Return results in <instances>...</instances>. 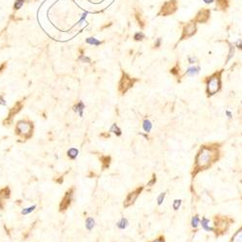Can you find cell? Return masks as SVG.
I'll list each match as a JSON object with an SVG mask.
<instances>
[{"label": "cell", "instance_id": "30bf717a", "mask_svg": "<svg viewBox=\"0 0 242 242\" xmlns=\"http://www.w3.org/2000/svg\"><path fill=\"white\" fill-rule=\"evenodd\" d=\"M98 158L101 162V168L102 171H106L109 170L110 165H111V161H113V158H111L110 155H104V154H98Z\"/></svg>", "mask_w": 242, "mask_h": 242}, {"label": "cell", "instance_id": "603a6c76", "mask_svg": "<svg viewBox=\"0 0 242 242\" xmlns=\"http://www.w3.org/2000/svg\"><path fill=\"white\" fill-rule=\"evenodd\" d=\"M166 197H167V192H162L161 194H159V196L157 197V200H156V202H157V205L158 206H161L163 204V202H165V199Z\"/></svg>", "mask_w": 242, "mask_h": 242}, {"label": "cell", "instance_id": "4fadbf2b", "mask_svg": "<svg viewBox=\"0 0 242 242\" xmlns=\"http://www.w3.org/2000/svg\"><path fill=\"white\" fill-rule=\"evenodd\" d=\"M200 223V217L199 214H195L192 216L191 219V228H192L193 231H197L199 230V226Z\"/></svg>", "mask_w": 242, "mask_h": 242}, {"label": "cell", "instance_id": "5bb4252c", "mask_svg": "<svg viewBox=\"0 0 242 242\" xmlns=\"http://www.w3.org/2000/svg\"><path fill=\"white\" fill-rule=\"evenodd\" d=\"M84 109H85V106H84V104H83V102H82V101L78 102V103L76 104L74 107H73V110H74V111H75V113H77L81 117L83 116V110H84Z\"/></svg>", "mask_w": 242, "mask_h": 242}, {"label": "cell", "instance_id": "e575fe53", "mask_svg": "<svg viewBox=\"0 0 242 242\" xmlns=\"http://www.w3.org/2000/svg\"><path fill=\"white\" fill-rule=\"evenodd\" d=\"M235 46H236V47H238V49L242 50V40H241V39L237 40V41H236V43H235Z\"/></svg>", "mask_w": 242, "mask_h": 242}, {"label": "cell", "instance_id": "b9f144b4", "mask_svg": "<svg viewBox=\"0 0 242 242\" xmlns=\"http://www.w3.org/2000/svg\"><path fill=\"white\" fill-rule=\"evenodd\" d=\"M5 66H6V63H4V64H2L1 66H0V73L2 72V70L5 68Z\"/></svg>", "mask_w": 242, "mask_h": 242}, {"label": "cell", "instance_id": "9c48e42d", "mask_svg": "<svg viewBox=\"0 0 242 242\" xmlns=\"http://www.w3.org/2000/svg\"><path fill=\"white\" fill-rule=\"evenodd\" d=\"M11 188L9 186H5L0 189V210H4L6 202L11 198Z\"/></svg>", "mask_w": 242, "mask_h": 242}, {"label": "cell", "instance_id": "44dd1931", "mask_svg": "<svg viewBox=\"0 0 242 242\" xmlns=\"http://www.w3.org/2000/svg\"><path fill=\"white\" fill-rule=\"evenodd\" d=\"M95 224H96V222H95L94 218L87 217L86 219H85V229H86L88 231H91L92 230H93L94 227H95Z\"/></svg>", "mask_w": 242, "mask_h": 242}, {"label": "cell", "instance_id": "f35d334b", "mask_svg": "<svg viewBox=\"0 0 242 242\" xmlns=\"http://www.w3.org/2000/svg\"><path fill=\"white\" fill-rule=\"evenodd\" d=\"M225 113H226V115L228 116V118H230V119H231V117H232V113H231L230 110H226V111H225Z\"/></svg>", "mask_w": 242, "mask_h": 242}, {"label": "cell", "instance_id": "e0dca14e", "mask_svg": "<svg viewBox=\"0 0 242 242\" xmlns=\"http://www.w3.org/2000/svg\"><path fill=\"white\" fill-rule=\"evenodd\" d=\"M79 149L78 148H76V147H71L70 149H68V151H67V157H68L70 160H72V161H74L76 160V159L78 158V156H79Z\"/></svg>", "mask_w": 242, "mask_h": 242}, {"label": "cell", "instance_id": "d4e9b609", "mask_svg": "<svg viewBox=\"0 0 242 242\" xmlns=\"http://www.w3.org/2000/svg\"><path fill=\"white\" fill-rule=\"evenodd\" d=\"M36 207L37 206L36 205H32V206H29V207H26V208H23L21 210V215H23V216H25V215H28L29 214V213H31V212H33L35 209H36Z\"/></svg>", "mask_w": 242, "mask_h": 242}, {"label": "cell", "instance_id": "836d02e7", "mask_svg": "<svg viewBox=\"0 0 242 242\" xmlns=\"http://www.w3.org/2000/svg\"><path fill=\"white\" fill-rule=\"evenodd\" d=\"M188 61H189V63H191V64H194V63L197 62V58L194 56H190L189 58H188Z\"/></svg>", "mask_w": 242, "mask_h": 242}, {"label": "cell", "instance_id": "ab89813d", "mask_svg": "<svg viewBox=\"0 0 242 242\" xmlns=\"http://www.w3.org/2000/svg\"><path fill=\"white\" fill-rule=\"evenodd\" d=\"M94 176H96V174H95L94 173H92V171H89V174H87V177L89 178H91V177H94Z\"/></svg>", "mask_w": 242, "mask_h": 242}, {"label": "cell", "instance_id": "4dcf8cb0", "mask_svg": "<svg viewBox=\"0 0 242 242\" xmlns=\"http://www.w3.org/2000/svg\"><path fill=\"white\" fill-rule=\"evenodd\" d=\"M99 137H100V138H103L105 139H107L110 138V132H103V133L100 134Z\"/></svg>", "mask_w": 242, "mask_h": 242}, {"label": "cell", "instance_id": "6da1fadb", "mask_svg": "<svg viewBox=\"0 0 242 242\" xmlns=\"http://www.w3.org/2000/svg\"><path fill=\"white\" fill-rule=\"evenodd\" d=\"M223 145L224 142H212L203 143L200 146L194 159V165L190 173L192 182L200 173L208 171L221 160L223 156Z\"/></svg>", "mask_w": 242, "mask_h": 242}, {"label": "cell", "instance_id": "9a60e30c", "mask_svg": "<svg viewBox=\"0 0 242 242\" xmlns=\"http://www.w3.org/2000/svg\"><path fill=\"white\" fill-rule=\"evenodd\" d=\"M142 130L144 131V133L149 134L151 132V130L153 129V124H152L151 120L148 118H144L142 120Z\"/></svg>", "mask_w": 242, "mask_h": 242}, {"label": "cell", "instance_id": "7a4b0ae2", "mask_svg": "<svg viewBox=\"0 0 242 242\" xmlns=\"http://www.w3.org/2000/svg\"><path fill=\"white\" fill-rule=\"evenodd\" d=\"M211 221L212 234L216 238H219L228 234L232 224L234 223V219L229 215L216 214L212 216Z\"/></svg>", "mask_w": 242, "mask_h": 242}, {"label": "cell", "instance_id": "4316f807", "mask_svg": "<svg viewBox=\"0 0 242 242\" xmlns=\"http://www.w3.org/2000/svg\"><path fill=\"white\" fill-rule=\"evenodd\" d=\"M148 242H167V241H166V237L164 234H159L156 238H154V239H152Z\"/></svg>", "mask_w": 242, "mask_h": 242}, {"label": "cell", "instance_id": "60d3db41", "mask_svg": "<svg viewBox=\"0 0 242 242\" xmlns=\"http://www.w3.org/2000/svg\"><path fill=\"white\" fill-rule=\"evenodd\" d=\"M203 2L206 3V4H210V3L214 2V0H203Z\"/></svg>", "mask_w": 242, "mask_h": 242}, {"label": "cell", "instance_id": "f546056e", "mask_svg": "<svg viewBox=\"0 0 242 242\" xmlns=\"http://www.w3.org/2000/svg\"><path fill=\"white\" fill-rule=\"evenodd\" d=\"M53 181H54L55 183L59 184V185H61V184L64 182V176L61 175V176H59V177H57V178H53Z\"/></svg>", "mask_w": 242, "mask_h": 242}, {"label": "cell", "instance_id": "8992f818", "mask_svg": "<svg viewBox=\"0 0 242 242\" xmlns=\"http://www.w3.org/2000/svg\"><path fill=\"white\" fill-rule=\"evenodd\" d=\"M23 105H24L23 104V100L18 101L17 103H16L14 106H13L11 109L9 110V113H8L7 117H6V118L2 121L3 126L8 127V126H11L12 125L13 122H14V117L22 110V108H23Z\"/></svg>", "mask_w": 242, "mask_h": 242}, {"label": "cell", "instance_id": "7402d4cb", "mask_svg": "<svg viewBox=\"0 0 242 242\" xmlns=\"http://www.w3.org/2000/svg\"><path fill=\"white\" fill-rule=\"evenodd\" d=\"M200 68L199 66H192L189 67L188 70L186 71V75L189 76V77H194V76H197L200 73Z\"/></svg>", "mask_w": 242, "mask_h": 242}, {"label": "cell", "instance_id": "f1b7e54d", "mask_svg": "<svg viewBox=\"0 0 242 242\" xmlns=\"http://www.w3.org/2000/svg\"><path fill=\"white\" fill-rule=\"evenodd\" d=\"M143 38H144V34H143L142 31H139V32H137L135 34V36H134V39H135L136 41H141L142 40Z\"/></svg>", "mask_w": 242, "mask_h": 242}, {"label": "cell", "instance_id": "3957f363", "mask_svg": "<svg viewBox=\"0 0 242 242\" xmlns=\"http://www.w3.org/2000/svg\"><path fill=\"white\" fill-rule=\"evenodd\" d=\"M34 130V122L28 117H25V118L18 120L16 123L15 135L21 139V142H25L33 137Z\"/></svg>", "mask_w": 242, "mask_h": 242}, {"label": "cell", "instance_id": "484cf974", "mask_svg": "<svg viewBox=\"0 0 242 242\" xmlns=\"http://www.w3.org/2000/svg\"><path fill=\"white\" fill-rule=\"evenodd\" d=\"M181 204H182V200H180V199L174 200L173 202V208L174 211H177V210L180 208Z\"/></svg>", "mask_w": 242, "mask_h": 242}, {"label": "cell", "instance_id": "d6a6232c", "mask_svg": "<svg viewBox=\"0 0 242 242\" xmlns=\"http://www.w3.org/2000/svg\"><path fill=\"white\" fill-rule=\"evenodd\" d=\"M24 0H17L15 3V9H20L21 7V5L23 4Z\"/></svg>", "mask_w": 242, "mask_h": 242}, {"label": "cell", "instance_id": "8d00e7d4", "mask_svg": "<svg viewBox=\"0 0 242 242\" xmlns=\"http://www.w3.org/2000/svg\"><path fill=\"white\" fill-rule=\"evenodd\" d=\"M171 73L174 76H177L178 73H179V70H177V68H173L171 70Z\"/></svg>", "mask_w": 242, "mask_h": 242}, {"label": "cell", "instance_id": "d590c367", "mask_svg": "<svg viewBox=\"0 0 242 242\" xmlns=\"http://www.w3.org/2000/svg\"><path fill=\"white\" fill-rule=\"evenodd\" d=\"M161 43H162V39L161 38H158L157 40H156V42H155V47H159L161 46Z\"/></svg>", "mask_w": 242, "mask_h": 242}, {"label": "cell", "instance_id": "cb8c5ba5", "mask_svg": "<svg viewBox=\"0 0 242 242\" xmlns=\"http://www.w3.org/2000/svg\"><path fill=\"white\" fill-rule=\"evenodd\" d=\"M156 183H157V174H156V173H152V176L150 178V180H149L148 182L146 183L145 187L151 188V187H153Z\"/></svg>", "mask_w": 242, "mask_h": 242}, {"label": "cell", "instance_id": "5b68a950", "mask_svg": "<svg viewBox=\"0 0 242 242\" xmlns=\"http://www.w3.org/2000/svg\"><path fill=\"white\" fill-rule=\"evenodd\" d=\"M145 189V186L144 185H139L138 187H136L135 189L130 191V192L127 194L125 200H124L123 202V207L124 208H129L131 207L132 205H134L137 202V200L139 196H141V194L143 192V190Z\"/></svg>", "mask_w": 242, "mask_h": 242}, {"label": "cell", "instance_id": "ac0fdd59", "mask_svg": "<svg viewBox=\"0 0 242 242\" xmlns=\"http://www.w3.org/2000/svg\"><path fill=\"white\" fill-rule=\"evenodd\" d=\"M129 226V220L126 217L120 218L116 223V227L119 229V230H125V229Z\"/></svg>", "mask_w": 242, "mask_h": 242}, {"label": "cell", "instance_id": "ba28073f", "mask_svg": "<svg viewBox=\"0 0 242 242\" xmlns=\"http://www.w3.org/2000/svg\"><path fill=\"white\" fill-rule=\"evenodd\" d=\"M137 81V79L130 78L128 75L123 74L122 78H121L118 85V91L121 95H124L127 91L129 90L130 88H132L135 84V82Z\"/></svg>", "mask_w": 242, "mask_h": 242}, {"label": "cell", "instance_id": "d6986e66", "mask_svg": "<svg viewBox=\"0 0 242 242\" xmlns=\"http://www.w3.org/2000/svg\"><path fill=\"white\" fill-rule=\"evenodd\" d=\"M109 132L111 134H114V135H115L116 137H121L122 136V130H121V128L120 127L117 125L116 123H113V125L110 126V130H109Z\"/></svg>", "mask_w": 242, "mask_h": 242}, {"label": "cell", "instance_id": "ffe728a7", "mask_svg": "<svg viewBox=\"0 0 242 242\" xmlns=\"http://www.w3.org/2000/svg\"><path fill=\"white\" fill-rule=\"evenodd\" d=\"M195 32H196V25L194 23L188 24L185 27V29H184V35H186L187 37L192 36L193 34H195Z\"/></svg>", "mask_w": 242, "mask_h": 242}, {"label": "cell", "instance_id": "8fae6325", "mask_svg": "<svg viewBox=\"0 0 242 242\" xmlns=\"http://www.w3.org/2000/svg\"><path fill=\"white\" fill-rule=\"evenodd\" d=\"M200 225L202 226V228L205 231L212 232V226L210 225V219H208L207 217L203 216V217L200 218Z\"/></svg>", "mask_w": 242, "mask_h": 242}, {"label": "cell", "instance_id": "83f0119b", "mask_svg": "<svg viewBox=\"0 0 242 242\" xmlns=\"http://www.w3.org/2000/svg\"><path fill=\"white\" fill-rule=\"evenodd\" d=\"M86 42L88 44H90V45H94V46H99V45L101 44L100 41L96 40L95 38H88V39L86 40Z\"/></svg>", "mask_w": 242, "mask_h": 242}, {"label": "cell", "instance_id": "1f68e13d", "mask_svg": "<svg viewBox=\"0 0 242 242\" xmlns=\"http://www.w3.org/2000/svg\"><path fill=\"white\" fill-rule=\"evenodd\" d=\"M234 46H231L230 47V52H229V56H228V59H227V62H229V60H230L232 56H234Z\"/></svg>", "mask_w": 242, "mask_h": 242}, {"label": "cell", "instance_id": "2e32d148", "mask_svg": "<svg viewBox=\"0 0 242 242\" xmlns=\"http://www.w3.org/2000/svg\"><path fill=\"white\" fill-rule=\"evenodd\" d=\"M230 242H242V226L231 235Z\"/></svg>", "mask_w": 242, "mask_h": 242}, {"label": "cell", "instance_id": "74e56055", "mask_svg": "<svg viewBox=\"0 0 242 242\" xmlns=\"http://www.w3.org/2000/svg\"><path fill=\"white\" fill-rule=\"evenodd\" d=\"M0 105H1V106H6V101L4 98H3V96H0Z\"/></svg>", "mask_w": 242, "mask_h": 242}, {"label": "cell", "instance_id": "7c38bea8", "mask_svg": "<svg viewBox=\"0 0 242 242\" xmlns=\"http://www.w3.org/2000/svg\"><path fill=\"white\" fill-rule=\"evenodd\" d=\"M175 5H176V2L175 1L167 2V3H166V5L163 7V9H162V13H163L164 15L171 14V13L173 12V10H171V8L175 9Z\"/></svg>", "mask_w": 242, "mask_h": 242}, {"label": "cell", "instance_id": "277c9868", "mask_svg": "<svg viewBox=\"0 0 242 242\" xmlns=\"http://www.w3.org/2000/svg\"><path fill=\"white\" fill-rule=\"evenodd\" d=\"M206 83V95L207 97L214 96L216 93H218L222 88V81H221V73H216V74L210 76L205 79Z\"/></svg>", "mask_w": 242, "mask_h": 242}, {"label": "cell", "instance_id": "52a82bcc", "mask_svg": "<svg viewBox=\"0 0 242 242\" xmlns=\"http://www.w3.org/2000/svg\"><path fill=\"white\" fill-rule=\"evenodd\" d=\"M75 191H76V187L72 186L65 192L61 202L59 203V209H58L59 212H65L66 210L71 206L73 202V199H74Z\"/></svg>", "mask_w": 242, "mask_h": 242}]
</instances>
